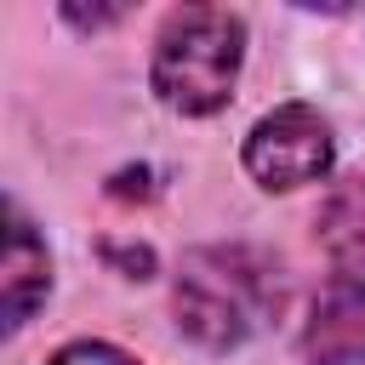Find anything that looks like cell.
Segmentation results:
<instances>
[{
	"label": "cell",
	"instance_id": "8992f818",
	"mask_svg": "<svg viewBox=\"0 0 365 365\" xmlns=\"http://www.w3.org/2000/svg\"><path fill=\"white\" fill-rule=\"evenodd\" d=\"M325 251L336 262V274L348 285H365V182L342 188L331 205H325Z\"/></svg>",
	"mask_w": 365,
	"mask_h": 365
},
{
	"label": "cell",
	"instance_id": "ba28073f",
	"mask_svg": "<svg viewBox=\"0 0 365 365\" xmlns=\"http://www.w3.org/2000/svg\"><path fill=\"white\" fill-rule=\"evenodd\" d=\"M114 17H120V11H68V23H91V29H97V23H114Z\"/></svg>",
	"mask_w": 365,
	"mask_h": 365
},
{
	"label": "cell",
	"instance_id": "7a4b0ae2",
	"mask_svg": "<svg viewBox=\"0 0 365 365\" xmlns=\"http://www.w3.org/2000/svg\"><path fill=\"white\" fill-rule=\"evenodd\" d=\"M240 63H245V23L228 6H177L154 34L148 80L171 114L200 120L234 97Z\"/></svg>",
	"mask_w": 365,
	"mask_h": 365
},
{
	"label": "cell",
	"instance_id": "3957f363",
	"mask_svg": "<svg viewBox=\"0 0 365 365\" xmlns=\"http://www.w3.org/2000/svg\"><path fill=\"white\" fill-rule=\"evenodd\" d=\"M331 165H336V137H331L325 114L308 103H279L245 137V171L257 177V188H274V194L308 188L319 177H331Z\"/></svg>",
	"mask_w": 365,
	"mask_h": 365
},
{
	"label": "cell",
	"instance_id": "5b68a950",
	"mask_svg": "<svg viewBox=\"0 0 365 365\" xmlns=\"http://www.w3.org/2000/svg\"><path fill=\"white\" fill-rule=\"evenodd\" d=\"M6 217H11V228H6V325L17 331V325H29V314L51 291V257H46L40 234L29 228V217L17 205Z\"/></svg>",
	"mask_w": 365,
	"mask_h": 365
},
{
	"label": "cell",
	"instance_id": "277c9868",
	"mask_svg": "<svg viewBox=\"0 0 365 365\" xmlns=\"http://www.w3.org/2000/svg\"><path fill=\"white\" fill-rule=\"evenodd\" d=\"M302 354H308V365H359L365 359V291L359 285H342L314 308V319L302 331Z\"/></svg>",
	"mask_w": 365,
	"mask_h": 365
},
{
	"label": "cell",
	"instance_id": "6da1fadb",
	"mask_svg": "<svg viewBox=\"0 0 365 365\" xmlns=\"http://www.w3.org/2000/svg\"><path fill=\"white\" fill-rule=\"evenodd\" d=\"M171 308L177 331H188L200 348H240L279 314L274 262L251 245H200L177 268Z\"/></svg>",
	"mask_w": 365,
	"mask_h": 365
},
{
	"label": "cell",
	"instance_id": "52a82bcc",
	"mask_svg": "<svg viewBox=\"0 0 365 365\" xmlns=\"http://www.w3.org/2000/svg\"><path fill=\"white\" fill-rule=\"evenodd\" d=\"M46 365H143V359H131V354L114 348V342H68V348H57Z\"/></svg>",
	"mask_w": 365,
	"mask_h": 365
}]
</instances>
